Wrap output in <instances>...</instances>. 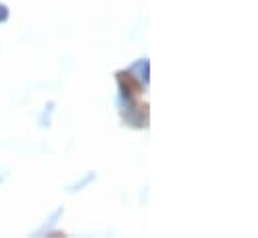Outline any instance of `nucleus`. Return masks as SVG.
Masks as SVG:
<instances>
[{
	"label": "nucleus",
	"instance_id": "1",
	"mask_svg": "<svg viewBox=\"0 0 258 238\" xmlns=\"http://www.w3.org/2000/svg\"><path fill=\"white\" fill-rule=\"evenodd\" d=\"M8 18H10V8L0 2V24H4Z\"/></svg>",
	"mask_w": 258,
	"mask_h": 238
}]
</instances>
